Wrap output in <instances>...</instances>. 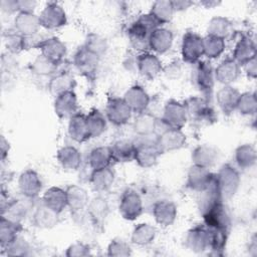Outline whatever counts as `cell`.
Here are the masks:
<instances>
[{"label":"cell","instance_id":"obj_1","mask_svg":"<svg viewBox=\"0 0 257 257\" xmlns=\"http://www.w3.org/2000/svg\"><path fill=\"white\" fill-rule=\"evenodd\" d=\"M159 25L160 23L151 13L142 15L128 29V36L133 46L138 49H147L151 33L159 28Z\"/></svg>","mask_w":257,"mask_h":257},{"label":"cell","instance_id":"obj_2","mask_svg":"<svg viewBox=\"0 0 257 257\" xmlns=\"http://www.w3.org/2000/svg\"><path fill=\"white\" fill-rule=\"evenodd\" d=\"M216 184L222 199L232 198L240 184V177L238 172L230 165L221 168L219 173L215 175Z\"/></svg>","mask_w":257,"mask_h":257},{"label":"cell","instance_id":"obj_3","mask_svg":"<svg viewBox=\"0 0 257 257\" xmlns=\"http://www.w3.org/2000/svg\"><path fill=\"white\" fill-rule=\"evenodd\" d=\"M184 105L187 111V116L197 122L210 123L216 119L215 111L207 99L191 97L186 100Z\"/></svg>","mask_w":257,"mask_h":257},{"label":"cell","instance_id":"obj_4","mask_svg":"<svg viewBox=\"0 0 257 257\" xmlns=\"http://www.w3.org/2000/svg\"><path fill=\"white\" fill-rule=\"evenodd\" d=\"M192 80L205 96H211L214 87L215 73L210 63L198 61L192 74Z\"/></svg>","mask_w":257,"mask_h":257},{"label":"cell","instance_id":"obj_5","mask_svg":"<svg viewBox=\"0 0 257 257\" xmlns=\"http://www.w3.org/2000/svg\"><path fill=\"white\" fill-rule=\"evenodd\" d=\"M203 54V38L193 32L186 33L182 42V55L184 60L195 64Z\"/></svg>","mask_w":257,"mask_h":257},{"label":"cell","instance_id":"obj_6","mask_svg":"<svg viewBox=\"0 0 257 257\" xmlns=\"http://www.w3.org/2000/svg\"><path fill=\"white\" fill-rule=\"evenodd\" d=\"M98 58V55L83 46L74 55V65L82 75L87 78H92L97 69Z\"/></svg>","mask_w":257,"mask_h":257},{"label":"cell","instance_id":"obj_7","mask_svg":"<svg viewBox=\"0 0 257 257\" xmlns=\"http://www.w3.org/2000/svg\"><path fill=\"white\" fill-rule=\"evenodd\" d=\"M168 128H180L186 122L187 111L184 104L171 100L164 110V116L160 118Z\"/></svg>","mask_w":257,"mask_h":257},{"label":"cell","instance_id":"obj_8","mask_svg":"<svg viewBox=\"0 0 257 257\" xmlns=\"http://www.w3.org/2000/svg\"><path fill=\"white\" fill-rule=\"evenodd\" d=\"M143 212V201L138 193L127 190L123 193L119 203V213L124 219L135 220Z\"/></svg>","mask_w":257,"mask_h":257},{"label":"cell","instance_id":"obj_9","mask_svg":"<svg viewBox=\"0 0 257 257\" xmlns=\"http://www.w3.org/2000/svg\"><path fill=\"white\" fill-rule=\"evenodd\" d=\"M105 114L110 122L116 125L125 123L132 114V109L126 104L123 98L113 97L107 102L105 108Z\"/></svg>","mask_w":257,"mask_h":257},{"label":"cell","instance_id":"obj_10","mask_svg":"<svg viewBox=\"0 0 257 257\" xmlns=\"http://www.w3.org/2000/svg\"><path fill=\"white\" fill-rule=\"evenodd\" d=\"M162 151L157 142H146L136 146L135 160L144 168L152 167L156 164Z\"/></svg>","mask_w":257,"mask_h":257},{"label":"cell","instance_id":"obj_11","mask_svg":"<svg viewBox=\"0 0 257 257\" xmlns=\"http://www.w3.org/2000/svg\"><path fill=\"white\" fill-rule=\"evenodd\" d=\"M38 18L40 25L49 29L62 26L66 22L65 12L62 10L60 6H58L55 3L48 4L43 9L41 15Z\"/></svg>","mask_w":257,"mask_h":257},{"label":"cell","instance_id":"obj_12","mask_svg":"<svg viewBox=\"0 0 257 257\" xmlns=\"http://www.w3.org/2000/svg\"><path fill=\"white\" fill-rule=\"evenodd\" d=\"M214 175L209 172L208 168L194 165L188 174L187 185L197 192L204 191L212 182Z\"/></svg>","mask_w":257,"mask_h":257},{"label":"cell","instance_id":"obj_13","mask_svg":"<svg viewBox=\"0 0 257 257\" xmlns=\"http://www.w3.org/2000/svg\"><path fill=\"white\" fill-rule=\"evenodd\" d=\"M186 245L195 252H203L210 247V234L206 226L192 228L187 235Z\"/></svg>","mask_w":257,"mask_h":257},{"label":"cell","instance_id":"obj_14","mask_svg":"<svg viewBox=\"0 0 257 257\" xmlns=\"http://www.w3.org/2000/svg\"><path fill=\"white\" fill-rule=\"evenodd\" d=\"M55 112L59 117H71L77 113L76 96L72 90L62 92L56 96L55 99Z\"/></svg>","mask_w":257,"mask_h":257},{"label":"cell","instance_id":"obj_15","mask_svg":"<svg viewBox=\"0 0 257 257\" xmlns=\"http://www.w3.org/2000/svg\"><path fill=\"white\" fill-rule=\"evenodd\" d=\"M126 104L130 106L132 111H136L138 113L144 112L149 104L150 97L145 89L139 85H135L131 87L123 97Z\"/></svg>","mask_w":257,"mask_h":257},{"label":"cell","instance_id":"obj_16","mask_svg":"<svg viewBox=\"0 0 257 257\" xmlns=\"http://www.w3.org/2000/svg\"><path fill=\"white\" fill-rule=\"evenodd\" d=\"M186 138L180 128H167L164 131L157 143L163 152L180 149L184 146Z\"/></svg>","mask_w":257,"mask_h":257},{"label":"cell","instance_id":"obj_17","mask_svg":"<svg viewBox=\"0 0 257 257\" xmlns=\"http://www.w3.org/2000/svg\"><path fill=\"white\" fill-rule=\"evenodd\" d=\"M41 181L39 176L31 170H27L21 174L19 178V188L24 197L33 198L41 191Z\"/></svg>","mask_w":257,"mask_h":257},{"label":"cell","instance_id":"obj_18","mask_svg":"<svg viewBox=\"0 0 257 257\" xmlns=\"http://www.w3.org/2000/svg\"><path fill=\"white\" fill-rule=\"evenodd\" d=\"M38 46L42 50V55L55 64H58L65 55V45L55 37L42 41Z\"/></svg>","mask_w":257,"mask_h":257},{"label":"cell","instance_id":"obj_19","mask_svg":"<svg viewBox=\"0 0 257 257\" xmlns=\"http://www.w3.org/2000/svg\"><path fill=\"white\" fill-rule=\"evenodd\" d=\"M215 79L224 84H229L239 76L240 66L233 58H227L215 70Z\"/></svg>","mask_w":257,"mask_h":257},{"label":"cell","instance_id":"obj_20","mask_svg":"<svg viewBox=\"0 0 257 257\" xmlns=\"http://www.w3.org/2000/svg\"><path fill=\"white\" fill-rule=\"evenodd\" d=\"M67 206L73 214H79L88 206V196L82 188L78 186H70L66 190Z\"/></svg>","mask_w":257,"mask_h":257},{"label":"cell","instance_id":"obj_21","mask_svg":"<svg viewBox=\"0 0 257 257\" xmlns=\"http://www.w3.org/2000/svg\"><path fill=\"white\" fill-rule=\"evenodd\" d=\"M153 214L156 221L162 226H170L174 223L177 215V210L172 202L163 200L154 205Z\"/></svg>","mask_w":257,"mask_h":257},{"label":"cell","instance_id":"obj_22","mask_svg":"<svg viewBox=\"0 0 257 257\" xmlns=\"http://www.w3.org/2000/svg\"><path fill=\"white\" fill-rule=\"evenodd\" d=\"M173 42L171 31L165 28L155 29L149 38V47L156 52L164 53L170 49Z\"/></svg>","mask_w":257,"mask_h":257},{"label":"cell","instance_id":"obj_23","mask_svg":"<svg viewBox=\"0 0 257 257\" xmlns=\"http://www.w3.org/2000/svg\"><path fill=\"white\" fill-rule=\"evenodd\" d=\"M240 93L234 87L226 85L217 92V101L224 113H231L236 107Z\"/></svg>","mask_w":257,"mask_h":257},{"label":"cell","instance_id":"obj_24","mask_svg":"<svg viewBox=\"0 0 257 257\" xmlns=\"http://www.w3.org/2000/svg\"><path fill=\"white\" fill-rule=\"evenodd\" d=\"M137 65L140 72L148 78H154L162 69L159 58L156 55L150 53H143L139 55L137 59Z\"/></svg>","mask_w":257,"mask_h":257},{"label":"cell","instance_id":"obj_25","mask_svg":"<svg viewBox=\"0 0 257 257\" xmlns=\"http://www.w3.org/2000/svg\"><path fill=\"white\" fill-rule=\"evenodd\" d=\"M68 133L70 137L78 143L88 140L90 136L86 126V115L81 114L80 112L72 115L68 124Z\"/></svg>","mask_w":257,"mask_h":257},{"label":"cell","instance_id":"obj_26","mask_svg":"<svg viewBox=\"0 0 257 257\" xmlns=\"http://www.w3.org/2000/svg\"><path fill=\"white\" fill-rule=\"evenodd\" d=\"M43 204L59 214L67 206L66 191L56 187L50 188L43 196Z\"/></svg>","mask_w":257,"mask_h":257},{"label":"cell","instance_id":"obj_27","mask_svg":"<svg viewBox=\"0 0 257 257\" xmlns=\"http://www.w3.org/2000/svg\"><path fill=\"white\" fill-rule=\"evenodd\" d=\"M234 60L240 65L245 64L250 59L256 56V49L254 42L249 37H242L236 44L234 49Z\"/></svg>","mask_w":257,"mask_h":257},{"label":"cell","instance_id":"obj_28","mask_svg":"<svg viewBox=\"0 0 257 257\" xmlns=\"http://www.w3.org/2000/svg\"><path fill=\"white\" fill-rule=\"evenodd\" d=\"M15 25L16 30L27 37L37 31L40 22L39 18L35 17L31 12H20L15 19Z\"/></svg>","mask_w":257,"mask_h":257},{"label":"cell","instance_id":"obj_29","mask_svg":"<svg viewBox=\"0 0 257 257\" xmlns=\"http://www.w3.org/2000/svg\"><path fill=\"white\" fill-rule=\"evenodd\" d=\"M217 158H218L217 151L213 147L206 146V145L198 147L192 155V159L195 165L205 167V168H209L212 165H214Z\"/></svg>","mask_w":257,"mask_h":257},{"label":"cell","instance_id":"obj_30","mask_svg":"<svg viewBox=\"0 0 257 257\" xmlns=\"http://www.w3.org/2000/svg\"><path fill=\"white\" fill-rule=\"evenodd\" d=\"M89 165L93 170L107 168L112 160L111 150L108 147H98L90 152Z\"/></svg>","mask_w":257,"mask_h":257},{"label":"cell","instance_id":"obj_31","mask_svg":"<svg viewBox=\"0 0 257 257\" xmlns=\"http://www.w3.org/2000/svg\"><path fill=\"white\" fill-rule=\"evenodd\" d=\"M74 86V79L72 75L68 72L62 71L58 74H55L49 82V89L51 93L55 94L56 96L62 92L72 90Z\"/></svg>","mask_w":257,"mask_h":257},{"label":"cell","instance_id":"obj_32","mask_svg":"<svg viewBox=\"0 0 257 257\" xmlns=\"http://www.w3.org/2000/svg\"><path fill=\"white\" fill-rule=\"evenodd\" d=\"M112 160L115 162H130L135 159L136 146L127 141H118L111 148Z\"/></svg>","mask_w":257,"mask_h":257},{"label":"cell","instance_id":"obj_33","mask_svg":"<svg viewBox=\"0 0 257 257\" xmlns=\"http://www.w3.org/2000/svg\"><path fill=\"white\" fill-rule=\"evenodd\" d=\"M108 213L106 202L101 198H95L87 206V214L95 226H101Z\"/></svg>","mask_w":257,"mask_h":257},{"label":"cell","instance_id":"obj_34","mask_svg":"<svg viewBox=\"0 0 257 257\" xmlns=\"http://www.w3.org/2000/svg\"><path fill=\"white\" fill-rule=\"evenodd\" d=\"M57 159L62 167L67 170L77 169L81 161L79 152L75 148L69 146L63 147L58 151Z\"/></svg>","mask_w":257,"mask_h":257},{"label":"cell","instance_id":"obj_35","mask_svg":"<svg viewBox=\"0 0 257 257\" xmlns=\"http://www.w3.org/2000/svg\"><path fill=\"white\" fill-rule=\"evenodd\" d=\"M57 216L58 213L51 210L44 204L37 208L33 215V221L36 226L43 227V228H50L57 223Z\"/></svg>","mask_w":257,"mask_h":257},{"label":"cell","instance_id":"obj_36","mask_svg":"<svg viewBox=\"0 0 257 257\" xmlns=\"http://www.w3.org/2000/svg\"><path fill=\"white\" fill-rule=\"evenodd\" d=\"M86 126L90 138L98 137L105 131L106 121L104 115L97 109L91 110L86 115Z\"/></svg>","mask_w":257,"mask_h":257},{"label":"cell","instance_id":"obj_37","mask_svg":"<svg viewBox=\"0 0 257 257\" xmlns=\"http://www.w3.org/2000/svg\"><path fill=\"white\" fill-rule=\"evenodd\" d=\"M113 182V173L107 167L103 169L93 170L91 174V183L96 191L107 190Z\"/></svg>","mask_w":257,"mask_h":257},{"label":"cell","instance_id":"obj_38","mask_svg":"<svg viewBox=\"0 0 257 257\" xmlns=\"http://www.w3.org/2000/svg\"><path fill=\"white\" fill-rule=\"evenodd\" d=\"M19 223L8 220L7 218L2 216L1 219V231H0V239L2 247L9 246L17 239V233L19 231Z\"/></svg>","mask_w":257,"mask_h":257},{"label":"cell","instance_id":"obj_39","mask_svg":"<svg viewBox=\"0 0 257 257\" xmlns=\"http://www.w3.org/2000/svg\"><path fill=\"white\" fill-rule=\"evenodd\" d=\"M175 8L172 1H157L154 3L150 13L160 24H162L171 20Z\"/></svg>","mask_w":257,"mask_h":257},{"label":"cell","instance_id":"obj_40","mask_svg":"<svg viewBox=\"0 0 257 257\" xmlns=\"http://www.w3.org/2000/svg\"><path fill=\"white\" fill-rule=\"evenodd\" d=\"M233 26L232 23L223 17H215L210 21L208 27V33L210 35H214L220 38L225 39L232 33Z\"/></svg>","mask_w":257,"mask_h":257},{"label":"cell","instance_id":"obj_41","mask_svg":"<svg viewBox=\"0 0 257 257\" xmlns=\"http://www.w3.org/2000/svg\"><path fill=\"white\" fill-rule=\"evenodd\" d=\"M157 119L154 115L144 111L139 113L135 122V131L141 136H149L156 131Z\"/></svg>","mask_w":257,"mask_h":257},{"label":"cell","instance_id":"obj_42","mask_svg":"<svg viewBox=\"0 0 257 257\" xmlns=\"http://www.w3.org/2000/svg\"><path fill=\"white\" fill-rule=\"evenodd\" d=\"M235 160L240 168H251L256 162V152L250 145L240 146L235 152Z\"/></svg>","mask_w":257,"mask_h":257},{"label":"cell","instance_id":"obj_43","mask_svg":"<svg viewBox=\"0 0 257 257\" xmlns=\"http://www.w3.org/2000/svg\"><path fill=\"white\" fill-rule=\"evenodd\" d=\"M156 235V229L150 224H140L132 234V241L137 245H147L151 243Z\"/></svg>","mask_w":257,"mask_h":257},{"label":"cell","instance_id":"obj_44","mask_svg":"<svg viewBox=\"0 0 257 257\" xmlns=\"http://www.w3.org/2000/svg\"><path fill=\"white\" fill-rule=\"evenodd\" d=\"M203 47L205 55L209 58H216L224 51L225 41L223 38L209 34L203 38Z\"/></svg>","mask_w":257,"mask_h":257},{"label":"cell","instance_id":"obj_45","mask_svg":"<svg viewBox=\"0 0 257 257\" xmlns=\"http://www.w3.org/2000/svg\"><path fill=\"white\" fill-rule=\"evenodd\" d=\"M5 210H6L7 216H3V217L7 218L10 221L19 223L20 220L23 217H25L28 211V207L24 202H21V200H17V201L12 200L7 204V208L4 209L2 212H4Z\"/></svg>","mask_w":257,"mask_h":257},{"label":"cell","instance_id":"obj_46","mask_svg":"<svg viewBox=\"0 0 257 257\" xmlns=\"http://www.w3.org/2000/svg\"><path fill=\"white\" fill-rule=\"evenodd\" d=\"M256 96L255 93L246 92L240 94L237 107L242 114H254L256 112Z\"/></svg>","mask_w":257,"mask_h":257},{"label":"cell","instance_id":"obj_47","mask_svg":"<svg viewBox=\"0 0 257 257\" xmlns=\"http://www.w3.org/2000/svg\"><path fill=\"white\" fill-rule=\"evenodd\" d=\"M55 63L44 57L42 54L39 55L35 61L32 63V71L38 75H48L55 72L56 69Z\"/></svg>","mask_w":257,"mask_h":257},{"label":"cell","instance_id":"obj_48","mask_svg":"<svg viewBox=\"0 0 257 257\" xmlns=\"http://www.w3.org/2000/svg\"><path fill=\"white\" fill-rule=\"evenodd\" d=\"M84 47H86L88 50L95 53L96 55L100 56L106 50V42L105 39L101 38L100 36L91 34L87 37Z\"/></svg>","mask_w":257,"mask_h":257},{"label":"cell","instance_id":"obj_49","mask_svg":"<svg viewBox=\"0 0 257 257\" xmlns=\"http://www.w3.org/2000/svg\"><path fill=\"white\" fill-rule=\"evenodd\" d=\"M26 37L19 33L17 30L7 34V47L12 52H18L24 48Z\"/></svg>","mask_w":257,"mask_h":257},{"label":"cell","instance_id":"obj_50","mask_svg":"<svg viewBox=\"0 0 257 257\" xmlns=\"http://www.w3.org/2000/svg\"><path fill=\"white\" fill-rule=\"evenodd\" d=\"M108 255L127 256L131 254L130 246L122 240H113L108 246Z\"/></svg>","mask_w":257,"mask_h":257},{"label":"cell","instance_id":"obj_51","mask_svg":"<svg viewBox=\"0 0 257 257\" xmlns=\"http://www.w3.org/2000/svg\"><path fill=\"white\" fill-rule=\"evenodd\" d=\"M67 256H85V255H89V247L82 244V243H75L73 245H71L67 252H66Z\"/></svg>","mask_w":257,"mask_h":257},{"label":"cell","instance_id":"obj_52","mask_svg":"<svg viewBox=\"0 0 257 257\" xmlns=\"http://www.w3.org/2000/svg\"><path fill=\"white\" fill-rule=\"evenodd\" d=\"M256 61H255V57L250 59L248 62H246L245 64H243L246 68L247 74L251 77H255L256 76Z\"/></svg>","mask_w":257,"mask_h":257}]
</instances>
